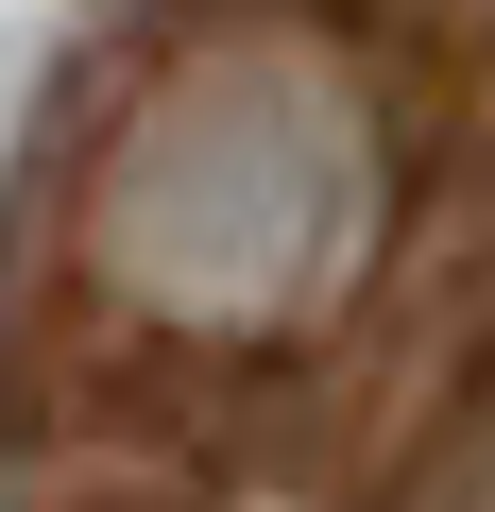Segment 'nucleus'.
Here are the masks:
<instances>
[{"mask_svg": "<svg viewBox=\"0 0 495 512\" xmlns=\"http://www.w3.org/2000/svg\"><path fill=\"white\" fill-rule=\"evenodd\" d=\"M393 256V86L308 0L188 18L69 171V274L154 359H308Z\"/></svg>", "mask_w": 495, "mask_h": 512, "instance_id": "1", "label": "nucleus"}, {"mask_svg": "<svg viewBox=\"0 0 495 512\" xmlns=\"http://www.w3.org/2000/svg\"><path fill=\"white\" fill-rule=\"evenodd\" d=\"M376 512H495V359L410 427V461H393V495Z\"/></svg>", "mask_w": 495, "mask_h": 512, "instance_id": "2", "label": "nucleus"}]
</instances>
